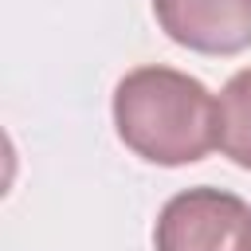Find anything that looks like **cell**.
Listing matches in <instances>:
<instances>
[{
	"label": "cell",
	"instance_id": "cell-1",
	"mask_svg": "<svg viewBox=\"0 0 251 251\" xmlns=\"http://www.w3.org/2000/svg\"><path fill=\"white\" fill-rule=\"evenodd\" d=\"M114 126L149 165H192L216 145V98L176 67H137L114 86Z\"/></svg>",
	"mask_w": 251,
	"mask_h": 251
},
{
	"label": "cell",
	"instance_id": "cell-2",
	"mask_svg": "<svg viewBox=\"0 0 251 251\" xmlns=\"http://www.w3.org/2000/svg\"><path fill=\"white\" fill-rule=\"evenodd\" d=\"M251 208L243 196L224 188H184L176 192L153 227L157 251H247Z\"/></svg>",
	"mask_w": 251,
	"mask_h": 251
},
{
	"label": "cell",
	"instance_id": "cell-3",
	"mask_svg": "<svg viewBox=\"0 0 251 251\" xmlns=\"http://www.w3.org/2000/svg\"><path fill=\"white\" fill-rule=\"evenodd\" d=\"M161 31L200 55L251 47V0H153Z\"/></svg>",
	"mask_w": 251,
	"mask_h": 251
},
{
	"label": "cell",
	"instance_id": "cell-4",
	"mask_svg": "<svg viewBox=\"0 0 251 251\" xmlns=\"http://www.w3.org/2000/svg\"><path fill=\"white\" fill-rule=\"evenodd\" d=\"M216 145L239 169H251V67L235 71L216 102Z\"/></svg>",
	"mask_w": 251,
	"mask_h": 251
},
{
	"label": "cell",
	"instance_id": "cell-5",
	"mask_svg": "<svg viewBox=\"0 0 251 251\" xmlns=\"http://www.w3.org/2000/svg\"><path fill=\"white\" fill-rule=\"evenodd\" d=\"M247 251H251V239H247Z\"/></svg>",
	"mask_w": 251,
	"mask_h": 251
}]
</instances>
